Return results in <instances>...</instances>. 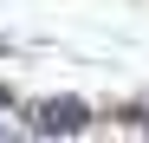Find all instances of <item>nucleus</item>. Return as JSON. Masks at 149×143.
I'll return each instance as SVG.
<instances>
[{"label": "nucleus", "instance_id": "f257e3e1", "mask_svg": "<svg viewBox=\"0 0 149 143\" xmlns=\"http://www.w3.org/2000/svg\"><path fill=\"white\" fill-rule=\"evenodd\" d=\"M84 124H91V111L78 98H45V104H33V130L39 137H78Z\"/></svg>", "mask_w": 149, "mask_h": 143}, {"label": "nucleus", "instance_id": "7ed1b4c3", "mask_svg": "<svg viewBox=\"0 0 149 143\" xmlns=\"http://www.w3.org/2000/svg\"><path fill=\"white\" fill-rule=\"evenodd\" d=\"M0 104H13V91H7V85H0Z\"/></svg>", "mask_w": 149, "mask_h": 143}, {"label": "nucleus", "instance_id": "f03ea898", "mask_svg": "<svg viewBox=\"0 0 149 143\" xmlns=\"http://www.w3.org/2000/svg\"><path fill=\"white\" fill-rule=\"evenodd\" d=\"M110 117H117L123 130H143V137H149V111H143V104H123V111H110Z\"/></svg>", "mask_w": 149, "mask_h": 143}, {"label": "nucleus", "instance_id": "39448f33", "mask_svg": "<svg viewBox=\"0 0 149 143\" xmlns=\"http://www.w3.org/2000/svg\"><path fill=\"white\" fill-rule=\"evenodd\" d=\"M0 137H7V130H0Z\"/></svg>", "mask_w": 149, "mask_h": 143}, {"label": "nucleus", "instance_id": "20e7f679", "mask_svg": "<svg viewBox=\"0 0 149 143\" xmlns=\"http://www.w3.org/2000/svg\"><path fill=\"white\" fill-rule=\"evenodd\" d=\"M0 52H7V39H0Z\"/></svg>", "mask_w": 149, "mask_h": 143}]
</instances>
